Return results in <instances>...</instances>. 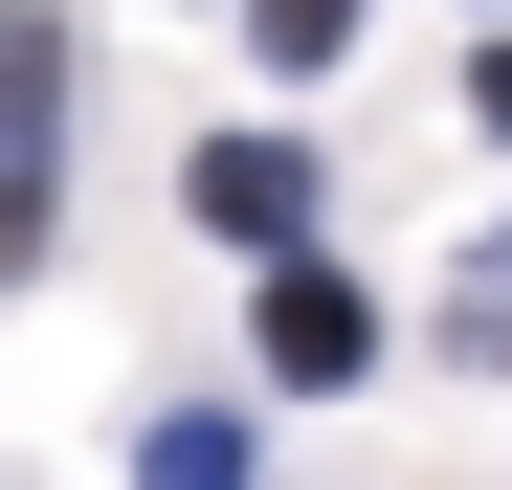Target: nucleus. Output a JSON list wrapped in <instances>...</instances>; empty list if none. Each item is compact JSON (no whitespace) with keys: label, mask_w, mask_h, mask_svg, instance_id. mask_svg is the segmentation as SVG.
Instances as JSON below:
<instances>
[{"label":"nucleus","mask_w":512,"mask_h":490,"mask_svg":"<svg viewBox=\"0 0 512 490\" xmlns=\"http://www.w3.org/2000/svg\"><path fill=\"white\" fill-rule=\"evenodd\" d=\"M45 201H67V23L0 45V245H45Z\"/></svg>","instance_id":"obj_1"},{"label":"nucleus","mask_w":512,"mask_h":490,"mask_svg":"<svg viewBox=\"0 0 512 490\" xmlns=\"http://www.w3.org/2000/svg\"><path fill=\"white\" fill-rule=\"evenodd\" d=\"M245 335H268V379H290V401H334V379L379 357V290H357V268H312V245H290V268H268V312H245Z\"/></svg>","instance_id":"obj_2"},{"label":"nucleus","mask_w":512,"mask_h":490,"mask_svg":"<svg viewBox=\"0 0 512 490\" xmlns=\"http://www.w3.org/2000/svg\"><path fill=\"white\" fill-rule=\"evenodd\" d=\"M201 223L245 245V268H290L312 245V134H201Z\"/></svg>","instance_id":"obj_3"},{"label":"nucleus","mask_w":512,"mask_h":490,"mask_svg":"<svg viewBox=\"0 0 512 490\" xmlns=\"http://www.w3.org/2000/svg\"><path fill=\"white\" fill-rule=\"evenodd\" d=\"M134 490H268V446H245L223 401H156V446H134Z\"/></svg>","instance_id":"obj_4"},{"label":"nucleus","mask_w":512,"mask_h":490,"mask_svg":"<svg viewBox=\"0 0 512 490\" xmlns=\"http://www.w3.org/2000/svg\"><path fill=\"white\" fill-rule=\"evenodd\" d=\"M446 357H512V223L468 245V268H446Z\"/></svg>","instance_id":"obj_5"},{"label":"nucleus","mask_w":512,"mask_h":490,"mask_svg":"<svg viewBox=\"0 0 512 490\" xmlns=\"http://www.w3.org/2000/svg\"><path fill=\"white\" fill-rule=\"evenodd\" d=\"M245 45H268V67H334V45H357V0H245Z\"/></svg>","instance_id":"obj_6"},{"label":"nucleus","mask_w":512,"mask_h":490,"mask_svg":"<svg viewBox=\"0 0 512 490\" xmlns=\"http://www.w3.org/2000/svg\"><path fill=\"white\" fill-rule=\"evenodd\" d=\"M468 112H490V134H512V23H490V67H468Z\"/></svg>","instance_id":"obj_7"}]
</instances>
